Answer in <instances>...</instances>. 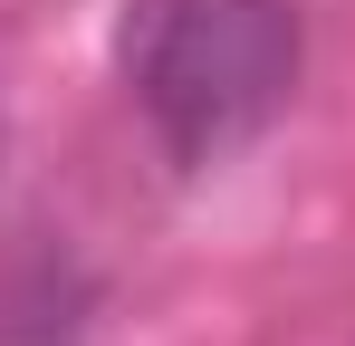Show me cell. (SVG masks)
Here are the masks:
<instances>
[{
    "label": "cell",
    "instance_id": "1",
    "mask_svg": "<svg viewBox=\"0 0 355 346\" xmlns=\"http://www.w3.org/2000/svg\"><path fill=\"white\" fill-rule=\"evenodd\" d=\"M116 77L173 164H231L240 145L279 125L297 87V10L288 0H125Z\"/></svg>",
    "mask_w": 355,
    "mask_h": 346
}]
</instances>
